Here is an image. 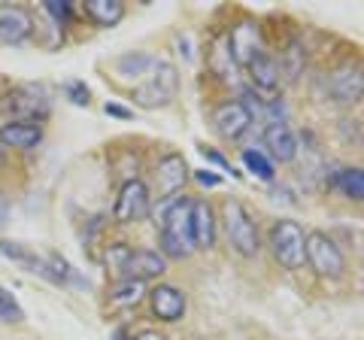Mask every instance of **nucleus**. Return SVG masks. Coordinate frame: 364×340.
<instances>
[{
    "label": "nucleus",
    "instance_id": "obj_1",
    "mask_svg": "<svg viewBox=\"0 0 364 340\" xmlns=\"http://www.w3.org/2000/svg\"><path fill=\"white\" fill-rule=\"evenodd\" d=\"M158 222H161V255L164 258H188L195 253V240H191V198L186 195L167 198V207Z\"/></svg>",
    "mask_w": 364,
    "mask_h": 340
},
{
    "label": "nucleus",
    "instance_id": "obj_2",
    "mask_svg": "<svg viewBox=\"0 0 364 340\" xmlns=\"http://www.w3.org/2000/svg\"><path fill=\"white\" fill-rule=\"evenodd\" d=\"M176 88H179V73H176V67L170 64V61H155L149 83H143V85L134 92V104L143 107V110L167 107L170 100L176 97Z\"/></svg>",
    "mask_w": 364,
    "mask_h": 340
},
{
    "label": "nucleus",
    "instance_id": "obj_3",
    "mask_svg": "<svg viewBox=\"0 0 364 340\" xmlns=\"http://www.w3.org/2000/svg\"><path fill=\"white\" fill-rule=\"evenodd\" d=\"M304 258L318 277H343L346 270V258L340 253V246L322 231H310L304 240Z\"/></svg>",
    "mask_w": 364,
    "mask_h": 340
},
{
    "label": "nucleus",
    "instance_id": "obj_4",
    "mask_svg": "<svg viewBox=\"0 0 364 340\" xmlns=\"http://www.w3.org/2000/svg\"><path fill=\"white\" fill-rule=\"evenodd\" d=\"M225 234L243 258L258 255V228L240 201H225Z\"/></svg>",
    "mask_w": 364,
    "mask_h": 340
},
{
    "label": "nucleus",
    "instance_id": "obj_5",
    "mask_svg": "<svg viewBox=\"0 0 364 340\" xmlns=\"http://www.w3.org/2000/svg\"><path fill=\"white\" fill-rule=\"evenodd\" d=\"M304 240L306 234L298 222L291 219H279L277 225L270 228V246H273V255H277V262L289 270H298L304 267Z\"/></svg>",
    "mask_w": 364,
    "mask_h": 340
},
{
    "label": "nucleus",
    "instance_id": "obj_6",
    "mask_svg": "<svg viewBox=\"0 0 364 340\" xmlns=\"http://www.w3.org/2000/svg\"><path fill=\"white\" fill-rule=\"evenodd\" d=\"M6 112L13 119L9 122H40L49 112V97H46L43 85H16L6 95Z\"/></svg>",
    "mask_w": 364,
    "mask_h": 340
},
{
    "label": "nucleus",
    "instance_id": "obj_7",
    "mask_svg": "<svg viewBox=\"0 0 364 340\" xmlns=\"http://www.w3.org/2000/svg\"><path fill=\"white\" fill-rule=\"evenodd\" d=\"M149 188H146L143 179H128L122 188H119V198H116V207H112V219L128 225L136 222L143 216H149Z\"/></svg>",
    "mask_w": 364,
    "mask_h": 340
},
{
    "label": "nucleus",
    "instance_id": "obj_8",
    "mask_svg": "<svg viewBox=\"0 0 364 340\" xmlns=\"http://www.w3.org/2000/svg\"><path fill=\"white\" fill-rule=\"evenodd\" d=\"M213 124L225 140H237V137H243L249 131V124H252V110H249L243 100H225V104L213 110Z\"/></svg>",
    "mask_w": 364,
    "mask_h": 340
},
{
    "label": "nucleus",
    "instance_id": "obj_9",
    "mask_svg": "<svg viewBox=\"0 0 364 340\" xmlns=\"http://www.w3.org/2000/svg\"><path fill=\"white\" fill-rule=\"evenodd\" d=\"M186 179H188L186 158L176 155V152L164 155L161 161H158V167H155V191H158V201L176 198L179 191H182V186H186Z\"/></svg>",
    "mask_w": 364,
    "mask_h": 340
},
{
    "label": "nucleus",
    "instance_id": "obj_10",
    "mask_svg": "<svg viewBox=\"0 0 364 340\" xmlns=\"http://www.w3.org/2000/svg\"><path fill=\"white\" fill-rule=\"evenodd\" d=\"M119 270L124 274V280L143 282V280L161 277L167 270V258L161 253H152V249H128V255H124Z\"/></svg>",
    "mask_w": 364,
    "mask_h": 340
},
{
    "label": "nucleus",
    "instance_id": "obj_11",
    "mask_svg": "<svg viewBox=\"0 0 364 340\" xmlns=\"http://www.w3.org/2000/svg\"><path fill=\"white\" fill-rule=\"evenodd\" d=\"M33 33V18L21 6H0V43L18 46Z\"/></svg>",
    "mask_w": 364,
    "mask_h": 340
},
{
    "label": "nucleus",
    "instance_id": "obj_12",
    "mask_svg": "<svg viewBox=\"0 0 364 340\" xmlns=\"http://www.w3.org/2000/svg\"><path fill=\"white\" fill-rule=\"evenodd\" d=\"M264 149L273 161L289 164L298 155V137H294V131L286 122H270L264 128Z\"/></svg>",
    "mask_w": 364,
    "mask_h": 340
},
{
    "label": "nucleus",
    "instance_id": "obj_13",
    "mask_svg": "<svg viewBox=\"0 0 364 340\" xmlns=\"http://www.w3.org/2000/svg\"><path fill=\"white\" fill-rule=\"evenodd\" d=\"M149 301H152V313L164 322H179L182 316H186V307H188L186 294H182L176 286H167V282L164 286H155L149 292Z\"/></svg>",
    "mask_w": 364,
    "mask_h": 340
},
{
    "label": "nucleus",
    "instance_id": "obj_14",
    "mask_svg": "<svg viewBox=\"0 0 364 340\" xmlns=\"http://www.w3.org/2000/svg\"><path fill=\"white\" fill-rule=\"evenodd\" d=\"M191 240L195 249H210L215 243V213L210 201H191Z\"/></svg>",
    "mask_w": 364,
    "mask_h": 340
},
{
    "label": "nucleus",
    "instance_id": "obj_15",
    "mask_svg": "<svg viewBox=\"0 0 364 340\" xmlns=\"http://www.w3.org/2000/svg\"><path fill=\"white\" fill-rule=\"evenodd\" d=\"M228 49H231V58L237 64H249L252 58H258L261 52V33L255 25H240L231 31V37H228Z\"/></svg>",
    "mask_w": 364,
    "mask_h": 340
},
{
    "label": "nucleus",
    "instance_id": "obj_16",
    "mask_svg": "<svg viewBox=\"0 0 364 340\" xmlns=\"http://www.w3.org/2000/svg\"><path fill=\"white\" fill-rule=\"evenodd\" d=\"M43 140L40 122H6L0 124V146H13V149H33Z\"/></svg>",
    "mask_w": 364,
    "mask_h": 340
},
{
    "label": "nucleus",
    "instance_id": "obj_17",
    "mask_svg": "<svg viewBox=\"0 0 364 340\" xmlns=\"http://www.w3.org/2000/svg\"><path fill=\"white\" fill-rule=\"evenodd\" d=\"M246 70H249V79H252V85L258 88L261 95H277L279 92V64L270 58V55H258V58H252L246 64Z\"/></svg>",
    "mask_w": 364,
    "mask_h": 340
},
{
    "label": "nucleus",
    "instance_id": "obj_18",
    "mask_svg": "<svg viewBox=\"0 0 364 340\" xmlns=\"http://www.w3.org/2000/svg\"><path fill=\"white\" fill-rule=\"evenodd\" d=\"M85 13L95 18L100 28H112L124 18V6L119 0H85Z\"/></svg>",
    "mask_w": 364,
    "mask_h": 340
},
{
    "label": "nucleus",
    "instance_id": "obj_19",
    "mask_svg": "<svg viewBox=\"0 0 364 340\" xmlns=\"http://www.w3.org/2000/svg\"><path fill=\"white\" fill-rule=\"evenodd\" d=\"M331 95L340 100V104H355L361 97V76L358 70H340L331 79Z\"/></svg>",
    "mask_w": 364,
    "mask_h": 340
},
{
    "label": "nucleus",
    "instance_id": "obj_20",
    "mask_svg": "<svg viewBox=\"0 0 364 340\" xmlns=\"http://www.w3.org/2000/svg\"><path fill=\"white\" fill-rule=\"evenodd\" d=\"M152 67H155V58H149V55H143V52L122 55V58L116 61V70L122 76H143L146 70H152Z\"/></svg>",
    "mask_w": 364,
    "mask_h": 340
},
{
    "label": "nucleus",
    "instance_id": "obj_21",
    "mask_svg": "<svg viewBox=\"0 0 364 340\" xmlns=\"http://www.w3.org/2000/svg\"><path fill=\"white\" fill-rule=\"evenodd\" d=\"M334 183L343 188V195H346V198H352V201H361V198H364V176H361V170H358V167L340 170V174L334 176Z\"/></svg>",
    "mask_w": 364,
    "mask_h": 340
},
{
    "label": "nucleus",
    "instance_id": "obj_22",
    "mask_svg": "<svg viewBox=\"0 0 364 340\" xmlns=\"http://www.w3.org/2000/svg\"><path fill=\"white\" fill-rule=\"evenodd\" d=\"M243 164H246L249 174H255L258 179H264V183H270V179H273V161H270L264 152L246 149V152H243Z\"/></svg>",
    "mask_w": 364,
    "mask_h": 340
},
{
    "label": "nucleus",
    "instance_id": "obj_23",
    "mask_svg": "<svg viewBox=\"0 0 364 340\" xmlns=\"http://www.w3.org/2000/svg\"><path fill=\"white\" fill-rule=\"evenodd\" d=\"M0 253H4L6 258H13V262H18V265H25V267H33V274H43V262L33 253H28L21 243H0Z\"/></svg>",
    "mask_w": 364,
    "mask_h": 340
},
{
    "label": "nucleus",
    "instance_id": "obj_24",
    "mask_svg": "<svg viewBox=\"0 0 364 340\" xmlns=\"http://www.w3.org/2000/svg\"><path fill=\"white\" fill-rule=\"evenodd\" d=\"M146 294V289H143V282H136V280H124L122 286L116 289V294H112V304L116 307H131V304H136Z\"/></svg>",
    "mask_w": 364,
    "mask_h": 340
},
{
    "label": "nucleus",
    "instance_id": "obj_25",
    "mask_svg": "<svg viewBox=\"0 0 364 340\" xmlns=\"http://www.w3.org/2000/svg\"><path fill=\"white\" fill-rule=\"evenodd\" d=\"M21 319H25V310H21V304L16 301V294L0 286V322L13 325V322H21Z\"/></svg>",
    "mask_w": 364,
    "mask_h": 340
},
{
    "label": "nucleus",
    "instance_id": "obj_26",
    "mask_svg": "<svg viewBox=\"0 0 364 340\" xmlns=\"http://www.w3.org/2000/svg\"><path fill=\"white\" fill-rule=\"evenodd\" d=\"M64 92H67V97H70L76 107H88L91 92H88V85H85V83H76V79H73V83H67V85H64Z\"/></svg>",
    "mask_w": 364,
    "mask_h": 340
},
{
    "label": "nucleus",
    "instance_id": "obj_27",
    "mask_svg": "<svg viewBox=\"0 0 364 340\" xmlns=\"http://www.w3.org/2000/svg\"><path fill=\"white\" fill-rule=\"evenodd\" d=\"M46 13H52L55 21H70V6L64 4V0H46Z\"/></svg>",
    "mask_w": 364,
    "mask_h": 340
},
{
    "label": "nucleus",
    "instance_id": "obj_28",
    "mask_svg": "<svg viewBox=\"0 0 364 340\" xmlns=\"http://www.w3.org/2000/svg\"><path fill=\"white\" fill-rule=\"evenodd\" d=\"M195 179H198L200 186H219V183H222V176H215L213 170H198V176H195Z\"/></svg>",
    "mask_w": 364,
    "mask_h": 340
},
{
    "label": "nucleus",
    "instance_id": "obj_29",
    "mask_svg": "<svg viewBox=\"0 0 364 340\" xmlns=\"http://www.w3.org/2000/svg\"><path fill=\"white\" fill-rule=\"evenodd\" d=\"M200 152H203V155H207V158H210V161H215V164H219V167H225V170H231V164H228V161H225V158H222L219 152H215V149H207V146H203V149H200ZM231 174H234V170H231Z\"/></svg>",
    "mask_w": 364,
    "mask_h": 340
},
{
    "label": "nucleus",
    "instance_id": "obj_30",
    "mask_svg": "<svg viewBox=\"0 0 364 340\" xmlns=\"http://www.w3.org/2000/svg\"><path fill=\"white\" fill-rule=\"evenodd\" d=\"M104 110H107V116H116V119H131V110H124V107H119V104H107Z\"/></svg>",
    "mask_w": 364,
    "mask_h": 340
},
{
    "label": "nucleus",
    "instance_id": "obj_31",
    "mask_svg": "<svg viewBox=\"0 0 364 340\" xmlns=\"http://www.w3.org/2000/svg\"><path fill=\"white\" fill-rule=\"evenodd\" d=\"M134 340H167V337H164V334H158V331H140Z\"/></svg>",
    "mask_w": 364,
    "mask_h": 340
},
{
    "label": "nucleus",
    "instance_id": "obj_32",
    "mask_svg": "<svg viewBox=\"0 0 364 340\" xmlns=\"http://www.w3.org/2000/svg\"><path fill=\"white\" fill-rule=\"evenodd\" d=\"M112 340H128V334H124V331H116V334H112Z\"/></svg>",
    "mask_w": 364,
    "mask_h": 340
},
{
    "label": "nucleus",
    "instance_id": "obj_33",
    "mask_svg": "<svg viewBox=\"0 0 364 340\" xmlns=\"http://www.w3.org/2000/svg\"><path fill=\"white\" fill-rule=\"evenodd\" d=\"M0 167H4V146H0Z\"/></svg>",
    "mask_w": 364,
    "mask_h": 340
},
{
    "label": "nucleus",
    "instance_id": "obj_34",
    "mask_svg": "<svg viewBox=\"0 0 364 340\" xmlns=\"http://www.w3.org/2000/svg\"><path fill=\"white\" fill-rule=\"evenodd\" d=\"M0 225H4V213H0Z\"/></svg>",
    "mask_w": 364,
    "mask_h": 340
}]
</instances>
